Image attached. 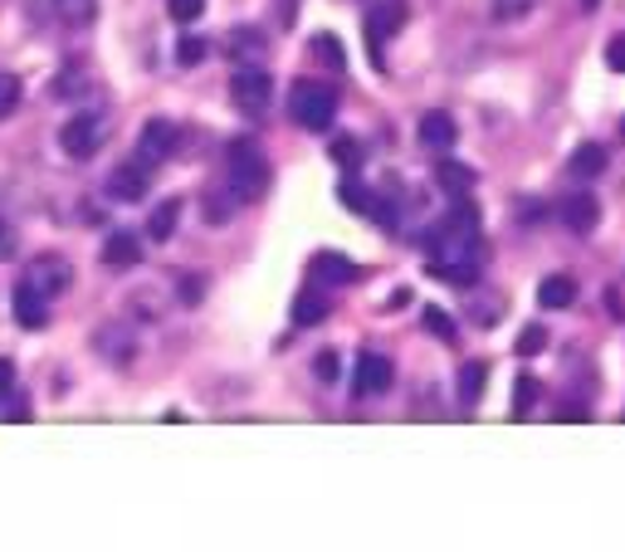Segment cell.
<instances>
[{"instance_id":"30bf717a","label":"cell","mask_w":625,"mask_h":552,"mask_svg":"<svg viewBox=\"0 0 625 552\" xmlns=\"http://www.w3.org/2000/svg\"><path fill=\"white\" fill-rule=\"evenodd\" d=\"M176 142H181V132H176V122H166V118H152L142 128V138H138V156L147 166L152 162H166V156L176 152Z\"/></svg>"},{"instance_id":"9c48e42d","label":"cell","mask_w":625,"mask_h":552,"mask_svg":"<svg viewBox=\"0 0 625 552\" xmlns=\"http://www.w3.org/2000/svg\"><path fill=\"white\" fill-rule=\"evenodd\" d=\"M406 25V6L401 0H381L377 10L367 15V50H371V59L381 64V44L391 40V30H401Z\"/></svg>"},{"instance_id":"52a82bcc","label":"cell","mask_w":625,"mask_h":552,"mask_svg":"<svg viewBox=\"0 0 625 552\" xmlns=\"http://www.w3.org/2000/svg\"><path fill=\"white\" fill-rule=\"evenodd\" d=\"M30 284H35L40 294H50V299L69 294V284H74V264H69L64 255H40L35 264H30Z\"/></svg>"},{"instance_id":"4dcf8cb0","label":"cell","mask_w":625,"mask_h":552,"mask_svg":"<svg viewBox=\"0 0 625 552\" xmlns=\"http://www.w3.org/2000/svg\"><path fill=\"white\" fill-rule=\"evenodd\" d=\"M15 250H20V235H15V225H10L6 216H0V264H6V259H15Z\"/></svg>"},{"instance_id":"484cf974","label":"cell","mask_w":625,"mask_h":552,"mask_svg":"<svg viewBox=\"0 0 625 552\" xmlns=\"http://www.w3.org/2000/svg\"><path fill=\"white\" fill-rule=\"evenodd\" d=\"M166 15H172L176 25H196V20L206 15V0H166Z\"/></svg>"},{"instance_id":"d590c367","label":"cell","mask_w":625,"mask_h":552,"mask_svg":"<svg viewBox=\"0 0 625 552\" xmlns=\"http://www.w3.org/2000/svg\"><path fill=\"white\" fill-rule=\"evenodd\" d=\"M606 64H611L616 74H625V35H616V40L606 44Z\"/></svg>"},{"instance_id":"f546056e","label":"cell","mask_w":625,"mask_h":552,"mask_svg":"<svg viewBox=\"0 0 625 552\" xmlns=\"http://www.w3.org/2000/svg\"><path fill=\"white\" fill-rule=\"evenodd\" d=\"M313 54L327 64V69H343V44H337L333 35H317L313 40Z\"/></svg>"},{"instance_id":"d6a6232c","label":"cell","mask_w":625,"mask_h":552,"mask_svg":"<svg viewBox=\"0 0 625 552\" xmlns=\"http://www.w3.org/2000/svg\"><path fill=\"white\" fill-rule=\"evenodd\" d=\"M532 401H538V381H532V377H518V405H514V411H518V415H528V411H532Z\"/></svg>"},{"instance_id":"f35d334b","label":"cell","mask_w":625,"mask_h":552,"mask_svg":"<svg viewBox=\"0 0 625 552\" xmlns=\"http://www.w3.org/2000/svg\"><path fill=\"white\" fill-rule=\"evenodd\" d=\"M586 415H591L586 405H567V411H562V421H586Z\"/></svg>"},{"instance_id":"d6986e66","label":"cell","mask_w":625,"mask_h":552,"mask_svg":"<svg viewBox=\"0 0 625 552\" xmlns=\"http://www.w3.org/2000/svg\"><path fill=\"white\" fill-rule=\"evenodd\" d=\"M435 182L445 186V196H454V201H460V196H470V186H474V172H470V166H460V162H450V156H445V162L435 166Z\"/></svg>"},{"instance_id":"44dd1931","label":"cell","mask_w":625,"mask_h":552,"mask_svg":"<svg viewBox=\"0 0 625 552\" xmlns=\"http://www.w3.org/2000/svg\"><path fill=\"white\" fill-rule=\"evenodd\" d=\"M323 318H327L323 294H299V303H293V323H299V328H313V323H323Z\"/></svg>"},{"instance_id":"5bb4252c","label":"cell","mask_w":625,"mask_h":552,"mask_svg":"<svg viewBox=\"0 0 625 552\" xmlns=\"http://www.w3.org/2000/svg\"><path fill=\"white\" fill-rule=\"evenodd\" d=\"M142 259V240L132 230H112L104 240V264L108 269H132Z\"/></svg>"},{"instance_id":"4fadbf2b","label":"cell","mask_w":625,"mask_h":552,"mask_svg":"<svg viewBox=\"0 0 625 552\" xmlns=\"http://www.w3.org/2000/svg\"><path fill=\"white\" fill-rule=\"evenodd\" d=\"M94 347H98V353H104V362H112V367H128V362H132V353H138V343H132V333H128V328H118V323H108V328H98Z\"/></svg>"},{"instance_id":"7402d4cb","label":"cell","mask_w":625,"mask_h":552,"mask_svg":"<svg viewBox=\"0 0 625 552\" xmlns=\"http://www.w3.org/2000/svg\"><path fill=\"white\" fill-rule=\"evenodd\" d=\"M606 172V152L591 142V148H576V156H572V176H601Z\"/></svg>"},{"instance_id":"7c38bea8","label":"cell","mask_w":625,"mask_h":552,"mask_svg":"<svg viewBox=\"0 0 625 552\" xmlns=\"http://www.w3.org/2000/svg\"><path fill=\"white\" fill-rule=\"evenodd\" d=\"M562 220H567V230L572 235H591L596 230V220H601V201L591 196V191H576V196L562 201Z\"/></svg>"},{"instance_id":"ab89813d","label":"cell","mask_w":625,"mask_h":552,"mask_svg":"<svg viewBox=\"0 0 625 552\" xmlns=\"http://www.w3.org/2000/svg\"><path fill=\"white\" fill-rule=\"evenodd\" d=\"M582 6H586V10H596V6H601V0H582Z\"/></svg>"},{"instance_id":"836d02e7","label":"cell","mask_w":625,"mask_h":552,"mask_svg":"<svg viewBox=\"0 0 625 552\" xmlns=\"http://www.w3.org/2000/svg\"><path fill=\"white\" fill-rule=\"evenodd\" d=\"M333 156H337L343 166H357V162H362V148H357L352 138H337V142H333Z\"/></svg>"},{"instance_id":"ac0fdd59","label":"cell","mask_w":625,"mask_h":552,"mask_svg":"<svg viewBox=\"0 0 625 552\" xmlns=\"http://www.w3.org/2000/svg\"><path fill=\"white\" fill-rule=\"evenodd\" d=\"M269 54V40L259 30H235L230 35V59L235 64H259Z\"/></svg>"},{"instance_id":"5b68a950","label":"cell","mask_w":625,"mask_h":552,"mask_svg":"<svg viewBox=\"0 0 625 552\" xmlns=\"http://www.w3.org/2000/svg\"><path fill=\"white\" fill-rule=\"evenodd\" d=\"M104 118L98 112H78V118L64 122V132H60V148L74 156V162H88L98 148H104Z\"/></svg>"},{"instance_id":"3957f363","label":"cell","mask_w":625,"mask_h":552,"mask_svg":"<svg viewBox=\"0 0 625 552\" xmlns=\"http://www.w3.org/2000/svg\"><path fill=\"white\" fill-rule=\"evenodd\" d=\"M289 112H293V122H299V128L327 132V128H333V118H337V94L327 84L299 78V84H293V94H289Z\"/></svg>"},{"instance_id":"83f0119b","label":"cell","mask_w":625,"mask_h":552,"mask_svg":"<svg viewBox=\"0 0 625 552\" xmlns=\"http://www.w3.org/2000/svg\"><path fill=\"white\" fill-rule=\"evenodd\" d=\"M343 206H347V210H357V216H371V210H377V201H371V191H367V186L347 182V186H343Z\"/></svg>"},{"instance_id":"8fae6325","label":"cell","mask_w":625,"mask_h":552,"mask_svg":"<svg viewBox=\"0 0 625 552\" xmlns=\"http://www.w3.org/2000/svg\"><path fill=\"white\" fill-rule=\"evenodd\" d=\"M108 196H112V201H142V196H147V162H142V156H138V162L112 166Z\"/></svg>"},{"instance_id":"277c9868","label":"cell","mask_w":625,"mask_h":552,"mask_svg":"<svg viewBox=\"0 0 625 552\" xmlns=\"http://www.w3.org/2000/svg\"><path fill=\"white\" fill-rule=\"evenodd\" d=\"M230 98L245 118H265L269 104H274V78L259 69V64H240L230 78Z\"/></svg>"},{"instance_id":"74e56055","label":"cell","mask_w":625,"mask_h":552,"mask_svg":"<svg viewBox=\"0 0 625 552\" xmlns=\"http://www.w3.org/2000/svg\"><path fill=\"white\" fill-rule=\"evenodd\" d=\"M10 381H15V367H10V362H6V357H0V391H6V387H10Z\"/></svg>"},{"instance_id":"4316f807","label":"cell","mask_w":625,"mask_h":552,"mask_svg":"<svg viewBox=\"0 0 625 552\" xmlns=\"http://www.w3.org/2000/svg\"><path fill=\"white\" fill-rule=\"evenodd\" d=\"M20 94H25V88H20V78L15 74H0V122H6L10 112L20 108Z\"/></svg>"},{"instance_id":"6da1fadb","label":"cell","mask_w":625,"mask_h":552,"mask_svg":"<svg viewBox=\"0 0 625 552\" xmlns=\"http://www.w3.org/2000/svg\"><path fill=\"white\" fill-rule=\"evenodd\" d=\"M479 264H484V240H479V210L454 206V216L435 230L430 240V274L445 279V284H474L479 279Z\"/></svg>"},{"instance_id":"603a6c76","label":"cell","mask_w":625,"mask_h":552,"mask_svg":"<svg viewBox=\"0 0 625 552\" xmlns=\"http://www.w3.org/2000/svg\"><path fill=\"white\" fill-rule=\"evenodd\" d=\"M54 10H60V20H69V25H88V20L98 15V0H54Z\"/></svg>"},{"instance_id":"1f68e13d","label":"cell","mask_w":625,"mask_h":552,"mask_svg":"<svg viewBox=\"0 0 625 552\" xmlns=\"http://www.w3.org/2000/svg\"><path fill=\"white\" fill-rule=\"evenodd\" d=\"M542 347H548V333H542V328H528V333L518 337V353H522V357H538Z\"/></svg>"},{"instance_id":"d4e9b609","label":"cell","mask_w":625,"mask_h":552,"mask_svg":"<svg viewBox=\"0 0 625 552\" xmlns=\"http://www.w3.org/2000/svg\"><path fill=\"white\" fill-rule=\"evenodd\" d=\"M532 10H538V0H494V20H504V25H514V20H528Z\"/></svg>"},{"instance_id":"7a4b0ae2","label":"cell","mask_w":625,"mask_h":552,"mask_svg":"<svg viewBox=\"0 0 625 552\" xmlns=\"http://www.w3.org/2000/svg\"><path fill=\"white\" fill-rule=\"evenodd\" d=\"M225 172H230V196L255 206L269 191V156L255 138H235L230 152H225Z\"/></svg>"},{"instance_id":"e575fe53","label":"cell","mask_w":625,"mask_h":552,"mask_svg":"<svg viewBox=\"0 0 625 552\" xmlns=\"http://www.w3.org/2000/svg\"><path fill=\"white\" fill-rule=\"evenodd\" d=\"M425 328L435 333V337H454L450 328V318H445V309H425Z\"/></svg>"},{"instance_id":"ba28073f","label":"cell","mask_w":625,"mask_h":552,"mask_svg":"<svg viewBox=\"0 0 625 552\" xmlns=\"http://www.w3.org/2000/svg\"><path fill=\"white\" fill-rule=\"evenodd\" d=\"M10 309H15V323L25 333H35V328H44L50 323V294H40L30 279H20L15 284V299H10Z\"/></svg>"},{"instance_id":"cb8c5ba5","label":"cell","mask_w":625,"mask_h":552,"mask_svg":"<svg viewBox=\"0 0 625 552\" xmlns=\"http://www.w3.org/2000/svg\"><path fill=\"white\" fill-rule=\"evenodd\" d=\"M484 362H470V367H460V397L464 401H479L484 397Z\"/></svg>"},{"instance_id":"2e32d148","label":"cell","mask_w":625,"mask_h":552,"mask_svg":"<svg viewBox=\"0 0 625 552\" xmlns=\"http://www.w3.org/2000/svg\"><path fill=\"white\" fill-rule=\"evenodd\" d=\"M538 303L548 313L572 309V303H576V279L572 274H548V279H542V289H538Z\"/></svg>"},{"instance_id":"9a60e30c","label":"cell","mask_w":625,"mask_h":552,"mask_svg":"<svg viewBox=\"0 0 625 552\" xmlns=\"http://www.w3.org/2000/svg\"><path fill=\"white\" fill-rule=\"evenodd\" d=\"M454 138H460V128H454L450 112H425V118H420V142H425L430 152H450Z\"/></svg>"},{"instance_id":"ffe728a7","label":"cell","mask_w":625,"mask_h":552,"mask_svg":"<svg viewBox=\"0 0 625 552\" xmlns=\"http://www.w3.org/2000/svg\"><path fill=\"white\" fill-rule=\"evenodd\" d=\"M176 220H181V201H162V206L147 216V235H152L157 245L172 240V235H176Z\"/></svg>"},{"instance_id":"f1b7e54d","label":"cell","mask_w":625,"mask_h":552,"mask_svg":"<svg viewBox=\"0 0 625 552\" xmlns=\"http://www.w3.org/2000/svg\"><path fill=\"white\" fill-rule=\"evenodd\" d=\"M201 59H206V40H201V35H186L176 44V64H181V69H191V64H201Z\"/></svg>"},{"instance_id":"8992f818","label":"cell","mask_w":625,"mask_h":552,"mask_svg":"<svg viewBox=\"0 0 625 552\" xmlns=\"http://www.w3.org/2000/svg\"><path fill=\"white\" fill-rule=\"evenodd\" d=\"M391 381H396V367L381 353H362L357 367H352V391L357 397H381V391H391Z\"/></svg>"},{"instance_id":"e0dca14e","label":"cell","mask_w":625,"mask_h":552,"mask_svg":"<svg viewBox=\"0 0 625 552\" xmlns=\"http://www.w3.org/2000/svg\"><path fill=\"white\" fill-rule=\"evenodd\" d=\"M313 274L323 279V284H352V279H357V264L337 250H323V255H313Z\"/></svg>"},{"instance_id":"8d00e7d4","label":"cell","mask_w":625,"mask_h":552,"mask_svg":"<svg viewBox=\"0 0 625 552\" xmlns=\"http://www.w3.org/2000/svg\"><path fill=\"white\" fill-rule=\"evenodd\" d=\"M317 371H323V377H337V357L323 353V357H317Z\"/></svg>"}]
</instances>
